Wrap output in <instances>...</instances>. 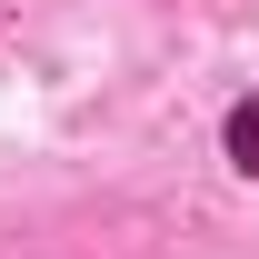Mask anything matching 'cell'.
<instances>
[{
	"label": "cell",
	"mask_w": 259,
	"mask_h": 259,
	"mask_svg": "<svg viewBox=\"0 0 259 259\" xmlns=\"http://www.w3.org/2000/svg\"><path fill=\"white\" fill-rule=\"evenodd\" d=\"M229 160L259 180V100H239V110H229Z\"/></svg>",
	"instance_id": "6da1fadb"
}]
</instances>
